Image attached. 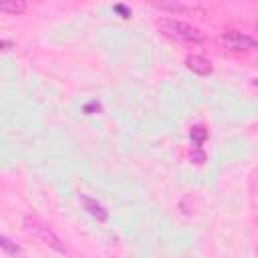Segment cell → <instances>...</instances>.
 I'll return each instance as SVG.
<instances>
[{"mask_svg":"<svg viewBox=\"0 0 258 258\" xmlns=\"http://www.w3.org/2000/svg\"><path fill=\"white\" fill-rule=\"evenodd\" d=\"M157 28H159V32H161L163 36H167V38L173 40V42H181V44H200V42L206 40V36H204V32H202L200 28H196V26L183 22V20L163 18V20H159Z\"/></svg>","mask_w":258,"mask_h":258,"instance_id":"6da1fadb","label":"cell"},{"mask_svg":"<svg viewBox=\"0 0 258 258\" xmlns=\"http://www.w3.org/2000/svg\"><path fill=\"white\" fill-rule=\"evenodd\" d=\"M22 224H24V230H26L32 238H36L38 242H42L44 246H48V248H52V250H56V252H60V254L67 252L62 240L48 228V224L40 222V220L34 218V216H26V218L22 220Z\"/></svg>","mask_w":258,"mask_h":258,"instance_id":"7a4b0ae2","label":"cell"},{"mask_svg":"<svg viewBox=\"0 0 258 258\" xmlns=\"http://www.w3.org/2000/svg\"><path fill=\"white\" fill-rule=\"evenodd\" d=\"M218 42H220V46H224L226 50H232V52H246V50H252L258 46V42L252 36L238 32V30L222 32L218 36Z\"/></svg>","mask_w":258,"mask_h":258,"instance_id":"3957f363","label":"cell"},{"mask_svg":"<svg viewBox=\"0 0 258 258\" xmlns=\"http://www.w3.org/2000/svg\"><path fill=\"white\" fill-rule=\"evenodd\" d=\"M185 67L194 75H200V77H206V75L212 73V62L202 54H187L185 56Z\"/></svg>","mask_w":258,"mask_h":258,"instance_id":"277c9868","label":"cell"},{"mask_svg":"<svg viewBox=\"0 0 258 258\" xmlns=\"http://www.w3.org/2000/svg\"><path fill=\"white\" fill-rule=\"evenodd\" d=\"M81 204H83V208H85L93 218H97L99 222H107V220H109V212H107L97 200H93V198H89V196H81Z\"/></svg>","mask_w":258,"mask_h":258,"instance_id":"5b68a950","label":"cell"},{"mask_svg":"<svg viewBox=\"0 0 258 258\" xmlns=\"http://www.w3.org/2000/svg\"><path fill=\"white\" fill-rule=\"evenodd\" d=\"M153 6L157 10H165V12H173V14H181V12H187L191 10L187 4L183 2H177V0H167V2H153Z\"/></svg>","mask_w":258,"mask_h":258,"instance_id":"8992f818","label":"cell"},{"mask_svg":"<svg viewBox=\"0 0 258 258\" xmlns=\"http://www.w3.org/2000/svg\"><path fill=\"white\" fill-rule=\"evenodd\" d=\"M24 10H26V2L22 0H8L0 4V12H6V14H22Z\"/></svg>","mask_w":258,"mask_h":258,"instance_id":"52a82bcc","label":"cell"},{"mask_svg":"<svg viewBox=\"0 0 258 258\" xmlns=\"http://www.w3.org/2000/svg\"><path fill=\"white\" fill-rule=\"evenodd\" d=\"M0 246H2L8 254H12V256H22V248H20V246H16V244H12L6 236H2V238H0Z\"/></svg>","mask_w":258,"mask_h":258,"instance_id":"ba28073f","label":"cell"},{"mask_svg":"<svg viewBox=\"0 0 258 258\" xmlns=\"http://www.w3.org/2000/svg\"><path fill=\"white\" fill-rule=\"evenodd\" d=\"M191 139L196 141V145H200V143L206 139V129H204V127H194V131H191Z\"/></svg>","mask_w":258,"mask_h":258,"instance_id":"9c48e42d","label":"cell"},{"mask_svg":"<svg viewBox=\"0 0 258 258\" xmlns=\"http://www.w3.org/2000/svg\"><path fill=\"white\" fill-rule=\"evenodd\" d=\"M113 10H115V12H119V14H121V18H129V16H131V8H127V6H123V4H115V6H113Z\"/></svg>","mask_w":258,"mask_h":258,"instance_id":"30bf717a","label":"cell"},{"mask_svg":"<svg viewBox=\"0 0 258 258\" xmlns=\"http://www.w3.org/2000/svg\"><path fill=\"white\" fill-rule=\"evenodd\" d=\"M99 109H101V105L97 101H91L89 105H85V113H93V111H99Z\"/></svg>","mask_w":258,"mask_h":258,"instance_id":"8fae6325","label":"cell"},{"mask_svg":"<svg viewBox=\"0 0 258 258\" xmlns=\"http://www.w3.org/2000/svg\"><path fill=\"white\" fill-rule=\"evenodd\" d=\"M0 46H2V50H4V52H8V50L14 46V42H12V40H8V38H2V40H0Z\"/></svg>","mask_w":258,"mask_h":258,"instance_id":"7c38bea8","label":"cell"},{"mask_svg":"<svg viewBox=\"0 0 258 258\" xmlns=\"http://www.w3.org/2000/svg\"><path fill=\"white\" fill-rule=\"evenodd\" d=\"M256 30H258V22H256Z\"/></svg>","mask_w":258,"mask_h":258,"instance_id":"4fadbf2b","label":"cell"}]
</instances>
